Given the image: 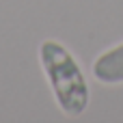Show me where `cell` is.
Instances as JSON below:
<instances>
[{"label":"cell","mask_w":123,"mask_h":123,"mask_svg":"<svg viewBox=\"0 0 123 123\" xmlns=\"http://www.w3.org/2000/svg\"><path fill=\"white\" fill-rule=\"evenodd\" d=\"M37 56L58 110L69 119L82 117L91 104V86L80 61L58 39H43Z\"/></svg>","instance_id":"cell-1"},{"label":"cell","mask_w":123,"mask_h":123,"mask_svg":"<svg viewBox=\"0 0 123 123\" xmlns=\"http://www.w3.org/2000/svg\"><path fill=\"white\" fill-rule=\"evenodd\" d=\"M91 74L99 84L106 86L123 84V41L106 48L102 54L95 56L91 65Z\"/></svg>","instance_id":"cell-2"}]
</instances>
